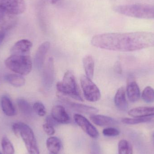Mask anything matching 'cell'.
<instances>
[{"instance_id":"8","label":"cell","mask_w":154,"mask_h":154,"mask_svg":"<svg viewBox=\"0 0 154 154\" xmlns=\"http://www.w3.org/2000/svg\"><path fill=\"white\" fill-rule=\"evenodd\" d=\"M18 22L16 15L0 7V29L8 30L14 28Z\"/></svg>"},{"instance_id":"34","label":"cell","mask_w":154,"mask_h":154,"mask_svg":"<svg viewBox=\"0 0 154 154\" xmlns=\"http://www.w3.org/2000/svg\"><path fill=\"white\" fill-rule=\"evenodd\" d=\"M60 0H51V3L55 4L57 3Z\"/></svg>"},{"instance_id":"5","label":"cell","mask_w":154,"mask_h":154,"mask_svg":"<svg viewBox=\"0 0 154 154\" xmlns=\"http://www.w3.org/2000/svg\"><path fill=\"white\" fill-rule=\"evenodd\" d=\"M57 88L58 91L62 94L69 96L79 101L83 100L80 94L75 77L71 70H68L66 72L62 81L57 83Z\"/></svg>"},{"instance_id":"30","label":"cell","mask_w":154,"mask_h":154,"mask_svg":"<svg viewBox=\"0 0 154 154\" xmlns=\"http://www.w3.org/2000/svg\"><path fill=\"white\" fill-rule=\"evenodd\" d=\"M54 126L52 125L51 124L45 122L42 126L43 130L45 131V133L48 136H52L55 134V130L54 128Z\"/></svg>"},{"instance_id":"27","label":"cell","mask_w":154,"mask_h":154,"mask_svg":"<svg viewBox=\"0 0 154 154\" xmlns=\"http://www.w3.org/2000/svg\"><path fill=\"white\" fill-rule=\"evenodd\" d=\"M142 99L148 103L154 102V90L152 87L147 86L143 90L142 95Z\"/></svg>"},{"instance_id":"29","label":"cell","mask_w":154,"mask_h":154,"mask_svg":"<svg viewBox=\"0 0 154 154\" xmlns=\"http://www.w3.org/2000/svg\"><path fill=\"white\" fill-rule=\"evenodd\" d=\"M102 133L105 136L111 137L117 136L120 134V132L117 128L109 127L103 129Z\"/></svg>"},{"instance_id":"1","label":"cell","mask_w":154,"mask_h":154,"mask_svg":"<svg viewBox=\"0 0 154 154\" xmlns=\"http://www.w3.org/2000/svg\"><path fill=\"white\" fill-rule=\"evenodd\" d=\"M91 43L103 49L130 52L154 47V33L136 32L102 33L93 36Z\"/></svg>"},{"instance_id":"12","label":"cell","mask_w":154,"mask_h":154,"mask_svg":"<svg viewBox=\"0 0 154 154\" xmlns=\"http://www.w3.org/2000/svg\"><path fill=\"white\" fill-rule=\"evenodd\" d=\"M50 46L49 42H44L38 48L34 57V63L38 69H40L43 66L46 55L50 48Z\"/></svg>"},{"instance_id":"19","label":"cell","mask_w":154,"mask_h":154,"mask_svg":"<svg viewBox=\"0 0 154 154\" xmlns=\"http://www.w3.org/2000/svg\"><path fill=\"white\" fill-rule=\"evenodd\" d=\"M128 115L133 117H145L154 116V107H139L129 110Z\"/></svg>"},{"instance_id":"28","label":"cell","mask_w":154,"mask_h":154,"mask_svg":"<svg viewBox=\"0 0 154 154\" xmlns=\"http://www.w3.org/2000/svg\"><path fill=\"white\" fill-rule=\"evenodd\" d=\"M32 109L40 116H44L46 114V109L44 105L41 102H36L32 106Z\"/></svg>"},{"instance_id":"37","label":"cell","mask_w":154,"mask_h":154,"mask_svg":"<svg viewBox=\"0 0 154 154\" xmlns=\"http://www.w3.org/2000/svg\"></svg>"},{"instance_id":"2","label":"cell","mask_w":154,"mask_h":154,"mask_svg":"<svg viewBox=\"0 0 154 154\" xmlns=\"http://www.w3.org/2000/svg\"><path fill=\"white\" fill-rule=\"evenodd\" d=\"M118 13L128 17L139 19L154 18V6L146 4H134L119 5L114 8Z\"/></svg>"},{"instance_id":"3","label":"cell","mask_w":154,"mask_h":154,"mask_svg":"<svg viewBox=\"0 0 154 154\" xmlns=\"http://www.w3.org/2000/svg\"><path fill=\"white\" fill-rule=\"evenodd\" d=\"M12 130L17 137L22 138L29 154H40L37 140L32 128L22 122L14 123Z\"/></svg>"},{"instance_id":"6","label":"cell","mask_w":154,"mask_h":154,"mask_svg":"<svg viewBox=\"0 0 154 154\" xmlns=\"http://www.w3.org/2000/svg\"><path fill=\"white\" fill-rule=\"evenodd\" d=\"M80 82L84 97L87 100L96 102L100 99V91L91 79L83 75L80 77Z\"/></svg>"},{"instance_id":"18","label":"cell","mask_w":154,"mask_h":154,"mask_svg":"<svg viewBox=\"0 0 154 154\" xmlns=\"http://www.w3.org/2000/svg\"><path fill=\"white\" fill-rule=\"evenodd\" d=\"M1 105L2 110L8 116H14L16 115V110L11 99L6 96L1 98Z\"/></svg>"},{"instance_id":"20","label":"cell","mask_w":154,"mask_h":154,"mask_svg":"<svg viewBox=\"0 0 154 154\" xmlns=\"http://www.w3.org/2000/svg\"><path fill=\"white\" fill-rule=\"evenodd\" d=\"M83 65L86 76L92 79L94 76L95 69V61L92 56L88 55L83 59Z\"/></svg>"},{"instance_id":"33","label":"cell","mask_w":154,"mask_h":154,"mask_svg":"<svg viewBox=\"0 0 154 154\" xmlns=\"http://www.w3.org/2000/svg\"><path fill=\"white\" fill-rule=\"evenodd\" d=\"M115 70L117 72V73H120L121 69H120V66H119V64L117 63V64H116V65L115 66Z\"/></svg>"},{"instance_id":"32","label":"cell","mask_w":154,"mask_h":154,"mask_svg":"<svg viewBox=\"0 0 154 154\" xmlns=\"http://www.w3.org/2000/svg\"><path fill=\"white\" fill-rule=\"evenodd\" d=\"M5 33L4 31L1 30H0V45L3 41L5 37Z\"/></svg>"},{"instance_id":"26","label":"cell","mask_w":154,"mask_h":154,"mask_svg":"<svg viewBox=\"0 0 154 154\" xmlns=\"http://www.w3.org/2000/svg\"><path fill=\"white\" fill-rule=\"evenodd\" d=\"M3 154H14V149L11 142L6 136H4L1 142Z\"/></svg>"},{"instance_id":"25","label":"cell","mask_w":154,"mask_h":154,"mask_svg":"<svg viewBox=\"0 0 154 154\" xmlns=\"http://www.w3.org/2000/svg\"><path fill=\"white\" fill-rule=\"evenodd\" d=\"M152 118L151 117H134V118H125L122 119L121 121L123 124L128 125H134L141 123H146L151 121Z\"/></svg>"},{"instance_id":"22","label":"cell","mask_w":154,"mask_h":154,"mask_svg":"<svg viewBox=\"0 0 154 154\" xmlns=\"http://www.w3.org/2000/svg\"><path fill=\"white\" fill-rule=\"evenodd\" d=\"M5 79L6 81L11 85L17 88L22 87L25 83V79L22 75L19 74H9L6 75Z\"/></svg>"},{"instance_id":"23","label":"cell","mask_w":154,"mask_h":154,"mask_svg":"<svg viewBox=\"0 0 154 154\" xmlns=\"http://www.w3.org/2000/svg\"><path fill=\"white\" fill-rule=\"evenodd\" d=\"M118 154H133L131 144L125 139L120 140L118 143Z\"/></svg>"},{"instance_id":"24","label":"cell","mask_w":154,"mask_h":154,"mask_svg":"<svg viewBox=\"0 0 154 154\" xmlns=\"http://www.w3.org/2000/svg\"><path fill=\"white\" fill-rule=\"evenodd\" d=\"M17 104L20 110L26 115H29L32 112V108L30 103L23 98H19L17 100Z\"/></svg>"},{"instance_id":"10","label":"cell","mask_w":154,"mask_h":154,"mask_svg":"<svg viewBox=\"0 0 154 154\" xmlns=\"http://www.w3.org/2000/svg\"><path fill=\"white\" fill-rule=\"evenodd\" d=\"M55 78L54 59L50 57L44 68L43 73V83L47 88H51Z\"/></svg>"},{"instance_id":"36","label":"cell","mask_w":154,"mask_h":154,"mask_svg":"<svg viewBox=\"0 0 154 154\" xmlns=\"http://www.w3.org/2000/svg\"><path fill=\"white\" fill-rule=\"evenodd\" d=\"M50 154H53L50 153Z\"/></svg>"},{"instance_id":"11","label":"cell","mask_w":154,"mask_h":154,"mask_svg":"<svg viewBox=\"0 0 154 154\" xmlns=\"http://www.w3.org/2000/svg\"><path fill=\"white\" fill-rule=\"evenodd\" d=\"M32 44L29 40L22 39L16 42L11 50V55H30Z\"/></svg>"},{"instance_id":"13","label":"cell","mask_w":154,"mask_h":154,"mask_svg":"<svg viewBox=\"0 0 154 154\" xmlns=\"http://www.w3.org/2000/svg\"><path fill=\"white\" fill-rule=\"evenodd\" d=\"M51 116L58 124H67L70 122L69 115L64 107L57 105L53 107L51 110Z\"/></svg>"},{"instance_id":"16","label":"cell","mask_w":154,"mask_h":154,"mask_svg":"<svg viewBox=\"0 0 154 154\" xmlns=\"http://www.w3.org/2000/svg\"><path fill=\"white\" fill-rule=\"evenodd\" d=\"M127 94L128 100L132 102H135L140 98V91L139 86L135 81L131 80L128 83Z\"/></svg>"},{"instance_id":"15","label":"cell","mask_w":154,"mask_h":154,"mask_svg":"<svg viewBox=\"0 0 154 154\" xmlns=\"http://www.w3.org/2000/svg\"><path fill=\"white\" fill-rule=\"evenodd\" d=\"M114 102L116 107L121 111H125L128 108V104L126 98L125 90L123 87L118 89L115 98Z\"/></svg>"},{"instance_id":"9","label":"cell","mask_w":154,"mask_h":154,"mask_svg":"<svg viewBox=\"0 0 154 154\" xmlns=\"http://www.w3.org/2000/svg\"><path fill=\"white\" fill-rule=\"evenodd\" d=\"M0 7L17 15L25 11V2L24 0H0Z\"/></svg>"},{"instance_id":"31","label":"cell","mask_w":154,"mask_h":154,"mask_svg":"<svg viewBox=\"0 0 154 154\" xmlns=\"http://www.w3.org/2000/svg\"><path fill=\"white\" fill-rule=\"evenodd\" d=\"M90 154H102L101 149L99 145L97 143L93 142L91 144Z\"/></svg>"},{"instance_id":"35","label":"cell","mask_w":154,"mask_h":154,"mask_svg":"<svg viewBox=\"0 0 154 154\" xmlns=\"http://www.w3.org/2000/svg\"><path fill=\"white\" fill-rule=\"evenodd\" d=\"M0 154H2V153L1 152H0Z\"/></svg>"},{"instance_id":"14","label":"cell","mask_w":154,"mask_h":154,"mask_svg":"<svg viewBox=\"0 0 154 154\" xmlns=\"http://www.w3.org/2000/svg\"><path fill=\"white\" fill-rule=\"evenodd\" d=\"M63 101L71 109L80 113L91 114L92 115L96 114L98 112V109L94 107L87 106L80 103L72 102L66 99H63Z\"/></svg>"},{"instance_id":"7","label":"cell","mask_w":154,"mask_h":154,"mask_svg":"<svg viewBox=\"0 0 154 154\" xmlns=\"http://www.w3.org/2000/svg\"><path fill=\"white\" fill-rule=\"evenodd\" d=\"M74 119L77 125L91 137L96 139L99 137V134L97 128L85 117L76 114L74 115Z\"/></svg>"},{"instance_id":"17","label":"cell","mask_w":154,"mask_h":154,"mask_svg":"<svg viewBox=\"0 0 154 154\" xmlns=\"http://www.w3.org/2000/svg\"><path fill=\"white\" fill-rule=\"evenodd\" d=\"M90 119L94 124L99 126L114 125L117 124L114 119L103 115H92L91 116Z\"/></svg>"},{"instance_id":"4","label":"cell","mask_w":154,"mask_h":154,"mask_svg":"<svg viewBox=\"0 0 154 154\" xmlns=\"http://www.w3.org/2000/svg\"><path fill=\"white\" fill-rule=\"evenodd\" d=\"M5 64L11 71L22 76L29 74L32 69V61L30 55H11Z\"/></svg>"},{"instance_id":"21","label":"cell","mask_w":154,"mask_h":154,"mask_svg":"<svg viewBox=\"0 0 154 154\" xmlns=\"http://www.w3.org/2000/svg\"><path fill=\"white\" fill-rule=\"evenodd\" d=\"M47 148L51 153L58 154L62 146L61 141L56 137H51L47 139L46 142Z\"/></svg>"}]
</instances>
